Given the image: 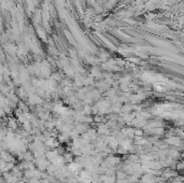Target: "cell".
Masks as SVG:
<instances>
[{
    "label": "cell",
    "mask_w": 184,
    "mask_h": 183,
    "mask_svg": "<svg viewBox=\"0 0 184 183\" xmlns=\"http://www.w3.org/2000/svg\"><path fill=\"white\" fill-rule=\"evenodd\" d=\"M0 159H2L6 163H11L13 162V157L12 155L9 152H6V151H0Z\"/></svg>",
    "instance_id": "6da1fadb"
},
{
    "label": "cell",
    "mask_w": 184,
    "mask_h": 183,
    "mask_svg": "<svg viewBox=\"0 0 184 183\" xmlns=\"http://www.w3.org/2000/svg\"><path fill=\"white\" fill-rule=\"evenodd\" d=\"M8 127L10 128V129H12V130H14V129L17 128V123H16V121H15L14 119H10V120H9V122H8Z\"/></svg>",
    "instance_id": "7a4b0ae2"
}]
</instances>
